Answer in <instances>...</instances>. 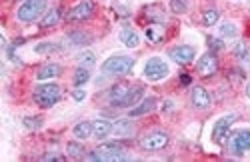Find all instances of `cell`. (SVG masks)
<instances>
[{
    "label": "cell",
    "instance_id": "4",
    "mask_svg": "<svg viewBox=\"0 0 250 162\" xmlns=\"http://www.w3.org/2000/svg\"><path fill=\"white\" fill-rule=\"evenodd\" d=\"M46 10V0H24L16 10V18L20 22H34Z\"/></svg>",
    "mask_w": 250,
    "mask_h": 162
},
{
    "label": "cell",
    "instance_id": "9",
    "mask_svg": "<svg viewBox=\"0 0 250 162\" xmlns=\"http://www.w3.org/2000/svg\"><path fill=\"white\" fill-rule=\"evenodd\" d=\"M228 146L234 154H244L250 150V130L248 128H240V130H234L230 134V140H228Z\"/></svg>",
    "mask_w": 250,
    "mask_h": 162
},
{
    "label": "cell",
    "instance_id": "6",
    "mask_svg": "<svg viewBox=\"0 0 250 162\" xmlns=\"http://www.w3.org/2000/svg\"><path fill=\"white\" fill-rule=\"evenodd\" d=\"M236 118H238V116H236L234 112H230V114H226V116H222V118L216 120L214 126H212V134H210V138H212L214 144H220V146L226 144L228 132H230V126H232V122H234Z\"/></svg>",
    "mask_w": 250,
    "mask_h": 162
},
{
    "label": "cell",
    "instance_id": "16",
    "mask_svg": "<svg viewBox=\"0 0 250 162\" xmlns=\"http://www.w3.org/2000/svg\"><path fill=\"white\" fill-rule=\"evenodd\" d=\"M142 98H144V86H130L128 94L124 96V100L120 102L118 108H132V106H136L140 102Z\"/></svg>",
    "mask_w": 250,
    "mask_h": 162
},
{
    "label": "cell",
    "instance_id": "10",
    "mask_svg": "<svg viewBox=\"0 0 250 162\" xmlns=\"http://www.w3.org/2000/svg\"><path fill=\"white\" fill-rule=\"evenodd\" d=\"M218 70V58L214 52H206L198 58V62H196V72L202 76V78H210L214 76Z\"/></svg>",
    "mask_w": 250,
    "mask_h": 162
},
{
    "label": "cell",
    "instance_id": "17",
    "mask_svg": "<svg viewBox=\"0 0 250 162\" xmlns=\"http://www.w3.org/2000/svg\"><path fill=\"white\" fill-rule=\"evenodd\" d=\"M142 16L146 18L150 24H164V22H166V14H164L162 6H158V4L146 6V8L142 10Z\"/></svg>",
    "mask_w": 250,
    "mask_h": 162
},
{
    "label": "cell",
    "instance_id": "7",
    "mask_svg": "<svg viewBox=\"0 0 250 162\" xmlns=\"http://www.w3.org/2000/svg\"><path fill=\"white\" fill-rule=\"evenodd\" d=\"M168 142H170V136L166 134L164 130H152L146 136L140 138V148L146 150V152H156V150L166 148Z\"/></svg>",
    "mask_w": 250,
    "mask_h": 162
},
{
    "label": "cell",
    "instance_id": "35",
    "mask_svg": "<svg viewBox=\"0 0 250 162\" xmlns=\"http://www.w3.org/2000/svg\"><path fill=\"white\" fill-rule=\"evenodd\" d=\"M72 98L76 100V102H82V100H84V98H86V92H84V90H82L80 86H76V88H74V92H72Z\"/></svg>",
    "mask_w": 250,
    "mask_h": 162
},
{
    "label": "cell",
    "instance_id": "38",
    "mask_svg": "<svg viewBox=\"0 0 250 162\" xmlns=\"http://www.w3.org/2000/svg\"><path fill=\"white\" fill-rule=\"evenodd\" d=\"M246 96H248V98H250V82H248V84H246Z\"/></svg>",
    "mask_w": 250,
    "mask_h": 162
},
{
    "label": "cell",
    "instance_id": "20",
    "mask_svg": "<svg viewBox=\"0 0 250 162\" xmlns=\"http://www.w3.org/2000/svg\"><path fill=\"white\" fill-rule=\"evenodd\" d=\"M144 38H146L150 44H160L164 40V28L160 24H148L144 28Z\"/></svg>",
    "mask_w": 250,
    "mask_h": 162
},
{
    "label": "cell",
    "instance_id": "33",
    "mask_svg": "<svg viewBox=\"0 0 250 162\" xmlns=\"http://www.w3.org/2000/svg\"><path fill=\"white\" fill-rule=\"evenodd\" d=\"M206 42H208V48H210V52H218V50L224 48V40L222 38H216V36H208Z\"/></svg>",
    "mask_w": 250,
    "mask_h": 162
},
{
    "label": "cell",
    "instance_id": "28",
    "mask_svg": "<svg viewBox=\"0 0 250 162\" xmlns=\"http://www.w3.org/2000/svg\"><path fill=\"white\" fill-rule=\"evenodd\" d=\"M218 18H220V14H218L216 8H208V10L202 12V24L204 26H214L218 22Z\"/></svg>",
    "mask_w": 250,
    "mask_h": 162
},
{
    "label": "cell",
    "instance_id": "5",
    "mask_svg": "<svg viewBox=\"0 0 250 162\" xmlns=\"http://www.w3.org/2000/svg\"><path fill=\"white\" fill-rule=\"evenodd\" d=\"M168 72H170L168 64H166L160 56L148 58L146 64H144V78H146L148 82H160V80L168 76Z\"/></svg>",
    "mask_w": 250,
    "mask_h": 162
},
{
    "label": "cell",
    "instance_id": "37",
    "mask_svg": "<svg viewBox=\"0 0 250 162\" xmlns=\"http://www.w3.org/2000/svg\"><path fill=\"white\" fill-rule=\"evenodd\" d=\"M178 80H180V84H182V86H188L192 78H190L188 74H180V76H178Z\"/></svg>",
    "mask_w": 250,
    "mask_h": 162
},
{
    "label": "cell",
    "instance_id": "11",
    "mask_svg": "<svg viewBox=\"0 0 250 162\" xmlns=\"http://www.w3.org/2000/svg\"><path fill=\"white\" fill-rule=\"evenodd\" d=\"M168 56L174 60V62H178V64H190L192 60L196 58V50H194V46H190V44H182V46L170 48Z\"/></svg>",
    "mask_w": 250,
    "mask_h": 162
},
{
    "label": "cell",
    "instance_id": "31",
    "mask_svg": "<svg viewBox=\"0 0 250 162\" xmlns=\"http://www.w3.org/2000/svg\"><path fill=\"white\" fill-rule=\"evenodd\" d=\"M56 50H60V46L56 42H40V44L34 46V52L36 54H52Z\"/></svg>",
    "mask_w": 250,
    "mask_h": 162
},
{
    "label": "cell",
    "instance_id": "2",
    "mask_svg": "<svg viewBox=\"0 0 250 162\" xmlns=\"http://www.w3.org/2000/svg\"><path fill=\"white\" fill-rule=\"evenodd\" d=\"M136 64V60L132 56L126 54H114L110 58H106L102 62V72L104 74H110V76H122V74H128Z\"/></svg>",
    "mask_w": 250,
    "mask_h": 162
},
{
    "label": "cell",
    "instance_id": "3",
    "mask_svg": "<svg viewBox=\"0 0 250 162\" xmlns=\"http://www.w3.org/2000/svg\"><path fill=\"white\" fill-rule=\"evenodd\" d=\"M88 160H124L126 154H124V148L118 140H112V142H104L100 146H96L92 152L86 154Z\"/></svg>",
    "mask_w": 250,
    "mask_h": 162
},
{
    "label": "cell",
    "instance_id": "14",
    "mask_svg": "<svg viewBox=\"0 0 250 162\" xmlns=\"http://www.w3.org/2000/svg\"><path fill=\"white\" fill-rule=\"evenodd\" d=\"M128 90H130V86H128L126 82H118V84H114V86L108 90V102H110L114 108H118L120 102L124 100V96L128 94Z\"/></svg>",
    "mask_w": 250,
    "mask_h": 162
},
{
    "label": "cell",
    "instance_id": "36",
    "mask_svg": "<svg viewBox=\"0 0 250 162\" xmlns=\"http://www.w3.org/2000/svg\"><path fill=\"white\" fill-rule=\"evenodd\" d=\"M42 160H64V156L58 154V152H46V154L42 156Z\"/></svg>",
    "mask_w": 250,
    "mask_h": 162
},
{
    "label": "cell",
    "instance_id": "30",
    "mask_svg": "<svg viewBox=\"0 0 250 162\" xmlns=\"http://www.w3.org/2000/svg\"><path fill=\"white\" fill-rule=\"evenodd\" d=\"M66 154L70 158H84L86 156V150H84V146L78 144V142H68L66 144Z\"/></svg>",
    "mask_w": 250,
    "mask_h": 162
},
{
    "label": "cell",
    "instance_id": "29",
    "mask_svg": "<svg viewBox=\"0 0 250 162\" xmlns=\"http://www.w3.org/2000/svg\"><path fill=\"white\" fill-rule=\"evenodd\" d=\"M22 124L28 130H40V128H42V124H44V120H42V116H24Z\"/></svg>",
    "mask_w": 250,
    "mask_h": 162
},
{
    "label": "cell",
    "instance_id": "25",
    "mask_svg": "<svg viewBox=\"0 0 250 162\" xmlns=\"http://www.w3.org/2000/svg\"><path fill=\"white\" fill-rule=\"evenodd\" d=\"M88 80H90V70H88L86 66H78V68L74 70V74H72V84H74V88H76V86H84Z\"/></svg>",
    "mask_w": 250,
    "mask_h": 162
},
{
    "label": "cell",
    "instance_id": "19",
    "mask_svg": "<svg viewBox=\"0 0 250 162\" xmlns=\"http://www.w3.org/2000/svg\"><path fill=\"white\" fill-rule=\"evenodd\" d=\"M92 126H94V136H96L98 140H104L106 136H110L112 130H114L112 122H108L106 118H98V120H94Z\"/></svg>",
    "mask_w": 250,
    "mask_h": 162
},
{
    "label": "cell",
    "instance_id": "21",
    "mask_svg": "<svg viewBox=\"0 0 250 162\" xmlns=\"http://www.w3.org/2000/svg\"><path fill=\"white\" fill-rule=\"evenodd\" d=\"M66 38H68V42L74 44V46H88V44H92V40H94L90 34L82 32V30H70L66 34Z\"/></svg>",
    "mask_w": 250,
    "mask_h": 162
},
{
    "label": "cell",
    "instance_id": "15",
    "mask_svg": "<svg viewBox=\"0 0 250 162\" xmlns=\"http://www.w3.org/2000/svg\"><path fill=\"white\" fill-rule=\"evenodd\" d=\"M60 74H62V66L56 62L40 64V68L36 70V80H52V78H58Z\"/></svg>",
    "mask_w": 250,
    "mask_h": 162
},
{
    "label": "cell",
    "instance_id": "34",
    "mask_svg": "<svg viewBox=\"0 0 250 162\" xmlns=\"http://www.w3.org/2000/svg\"><path fill=\"white\" fill-rule=\"evenodd\" d=\"M232 54H234L236 58H246V54H248L246 42H236V44L232 46Z\"/></svg>",
    "mask_w": 250,
    "mask_h": 162
},
{
    "label": "cell",
    "instance_id": "22",
    "mask_svg": "<svg viewBox=\"0 0 250 162\" xmlns=\"http://www.w3.org/2000/svg\"><path fill=\"white\" fill-rule=\"evenodd\" d=\"M118 38H120V42L126 46V48H136L140 44V36L132 28H122L120 34H118Z\"/></svg>",
    "mask_w": 250,
    "mask_h": 162
},
{
    "label": "cell",
    "instance_id": "27",
    "mask_svg": "<svg viewBox=\"0 0 250 162\" xmlns=\"http://www.w3.org/2000/svg\"><path fill=\"white\" fill-rule=\"evenodd\" d=\"M76 60H78V64L90 68V66L96 64V54H94L92 50H82V52L76 56Z\"/></svg>",
    "mask_w": 250,
    "mask_h": 162
},
{
    "label": "cell",
    "instance_id": "26",
    "mask_svg": "<svg viewBox=\"0 0 250 162\" xmlns=\"http://www.w3.org/2000/svg\"><path fill=\"white\" fill-rule=\"evenodd\" d=\"M236 32H238V26H236L234 22H222V24L218 26V36H220L222 40H226V38H234Z\"/></svg>",
    "mask_w": 250,
    "mask_h": 162
},
{
    "label": "cell",
    "instance_id": "18",
    "mask_svg": "<svg viewBox=\"0 0 250 162\" xmlns=\"http://www.w3.org/2000/svg\"><path fill=\"white\" fill-rule=\"evenodd\" d=\"M72 134H74V138H78V140H86V138L94 136V126H92V122H88V120H80V122L74 124Z\"/></svg>",
    "mask_w": 250,
    "mask_h": 162
},
{
    "label": "cell",
    "instance_id": "32",
    "mask_svg": "<svg viewBox=\"0 0 250 162\" xmlns=\"http://www.w3.org/2000/svg\"><path fill=\"white\" fill-rule=\"evenodd\" d=\"M170 10L176 14H184L188 10V0H170Z\"/></svg>",
    "mask_w": 250,
    "mask_h": 162
},
{
    "label": "cell",
    "instance_id": "23",
    "mask_svg": "<svg viewBox=\"0 0 250 162\" xmlns=\"http://www.w3.org/2000/svg\"><path fill=\"white\" fill-rule=\"evenodd\" d=\"M60 22V8H50L42 18H40V28H52Z\"/></svg>",
    "mask_w": 250,
    "mask_h": 162
},
{
    "label": "cell",
    "instance_id": "13",
    "mask_svg": "<svg viewBox=\"0 0 250 162\" xmlns=\"http://www.w3.org/2000/svg\"><path fill=\"white\" fill-rule=\"evenodd\" d=\"M154 108H156V98H154V96H144L136 106L130 108L128 116H130V118H138V116H144V114L152 112Z\"/></svg>",
    "mask_w": 250,
    "mask_h": 162
},
{
    "label": "cell",
    "instance_id": "12",
    "mask_svg": "<svg viewBox=\"0 0 250 162\" xmlns=\"http://www.w3.org/2000/svg\"><path fill=\"white\" fill-rule=\"evenodd\" d=\"M190 102H192V106L204 110V108H208L212 104V96H210V92H208L204 86H192V90H190Z\"/></svg>",
    "mask_w": 250,
    "mask_h": 162
},
{
    "label": "cell",
    "instance_id": "1",
    "mask_svg": "<svg viewBox=\"0 0 250 162\" xmlns=\"http://www.w3.org/2000/svg\"><path fill=\"white\" fill-rule=\"evenodd\" d=\"M32 98H34V102L40 108H52L62 98V88L58 84H54V82H42V84H38L34 88Z\"/></svg>",
    "mask_w": 250,
    "mask_h": 162
},
{
    "label": "cell",
    "instance_id": "24",
    "mask_svg": "<svg viewBox=\"0 0 250 162\" xmlns=\"http://www.w3.org/2000/svg\"><path fill=\"white\" fill-rule=\"evenodd\" d=\"M114 126V134L116 136H130L132 134V130H134V124H132V120H128V118H120V120H116V122L112 124Z\"/></svg>",
    "mask_w": 250,
    "mask_h": 162
},
{
    "label": "cell",
    "instance_id": "8",
    "mask_svg": "<svg viewBox=\"0 0 250 162\" xmlns=\"http://www.w3.org/2000/svg\"><path fill=\"white\" fill-rule=\"evenodd\" d=\"M96 10V4L94 0H78V2L66 12V20L68 22H84V20H88Z\"/></svg>",
    "mask_w": 250,
    "mask_h": 162
}]
</instances>
